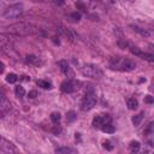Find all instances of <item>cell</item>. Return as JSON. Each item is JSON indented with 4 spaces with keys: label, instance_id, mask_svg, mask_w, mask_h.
Segmentation results:
<instances>
[{
    "label": "cell",
    "instance_id": "20",
    "mask_svg": "<svg viewBox=\"0 0 154 154\" xmlns=\"http://www.w3.org/2000/svg\"><path fill=\"white\" fill-rule=\"evenodd\" d=\"M142 118H143V112H141V113H138V114H136L134 118H132V124L135 125V126H137V125H140V123H141V120H142Z\"/></svg>",
    "mask_w": 154,
    "mask_h": 154
},
{
    "label": "cell",
    "instance_id": "14",
    "mask_svg": "<svg viewBox=\"0 0 154 154\" xmlns=\"http://www.w3.org/2000/svg\"><path fill=\"white\" fill-rule=\"evenodd\" d=\"M137 57H140L141 59H143V60H146V61H149V63H153L154 61V55L153 54H150V53H146V52H140L138 54H137Z\"/></svg>",
    "mask_w": 154,
    "mask_h": 154
},
{
    "label": "cell",
    "instance_id": "22",
    "mask_svg": "<svg viewBox=\"0 0 154 154\" xmlns=\"http://www.w3.org/2000/svg\"><path fill=\"white\" fill-rule=\"evenodd\" d=\"M6 81H7L8 83H16V82L18 81V76H17L16 73H8V75L6 76Z\"/></svg>",
    "mask_w": 154,
    "mask_h": 154
},
{
    "label": "cell",
    "instance_id": "2",
    "mask_svg": "<svg viewBox=\"0 0 154 154\" xmlns=\"http://www.w3.org/2000/svg\"><path fill=\"white\" fill-rule=\"evenodd\" d=\"M81 72H82V75L85 76V77L96 78V79H99V78H101V77L103 76L102 70H101L99 66L94 65V64H85V65H83V66L81 67Z\"/></svg>",
    "mask_w": 154,
    "mask_h": 154
},
{
    "label": "cell",
    "instance_id": "10",
    "mask_svg": "<svg viewBox=\"0 0 154 154\" xmlns=\"http://www.w3.org/2000/svg\"><path fill=\"white\" fill-rule=\"evenodd\" d=\"M0 149H1V152H2V153H6V154L12 153V152H16L14 146H13L11 142H7L5 138H2V140H1V146H0Z\"/></svg>",
    "mask_w": 154,
    "mask_h": 154
},
{
    "label": "cell",
    "instance_id": "7",
    "mask_svg": "<svg viewBox=\"0 0 154 154\" xmlns=\"http://www.w3.org/2000/svg\"><path fill=\"white\" fill-rule=\"evenodd\" d=\"M60 89H61L63 93L70 94V93H73V91L77 89V87H76L75 81H72V79H66V81H64V82L61 83Z\"/></svg>",
    "mask_w": 154,
    "mask_h": 154
},
{
    "label": "cell",
    "instance_id": "19",
    "mask_svg": "<svg viewBox=\"0 0 154 154\" xmlns=\"http://www.w3.org/2000/svg\"><path fill=\"white\" fill-rule=\"evenodd\" d=\"M60 119H61V116H60L59 112H53V113L51 114V120H52L54 124H59Z\"/></svg>",
    "mask_w": 154,
    "mask_h": 154
},
{
    "label": "cell",
    "instance_id": "12",
    "mask_svg": "<svg viewBox=\"0 0 154 154\" xmlns=\"http://www.w3.org/2000/svg\"><path fill=\"white\" fill-rule=\"evenodd\" d=\"M55 153H59V154H73V153H77V149H73L71 147H59L55 149Z\"/></svg>",
    "mask_w": 154,
    "mask_h": 154
},
{
    "label": "cell",
    "instance_id": "13",
    "mask_svg": "<svg viewBox=\"0 0 154 154\" xmlns=\"http://www.w3.org/2000/svg\"><path fill=\"white\" fill-rule=\"evenodd\" d=\"M131 28L134 29V31H136L137 34H140L141 36H144V37H148L150 35V32L147 30V29H143V28H140L137 25H131Z\"/></svg>",
    "mask_w": 154,
    "mask_h": 154
},
{
    "label": "cell",
    "instance_id": "28",
    "mask_svg": "<svg viewBox=\"0 0 154 154\" xmlns=\"http://www.w3.org/2000/svg\"><path fill=\"white\" fill-rule=\"evenodd\" d=\"M144 101H146L147 103H153V102H154V97L150 96V95H147L146 99H144Z\"/></svg>",
    "mask_w": 154,
    "mask_h": 154
},
{
    "label": "cell",
    "instance_id": "4",
    "mask_svg": "<svg viewBox=\"0 0 154 154\" xmlns=\"http://www.w3.org/2000/svg\"><path fill=\"white\" fill-rule=\"evenodd\" d=\"M7 31L11 32V34H14V35L24 36V35L31 34L34 31V28L29 24H25V23H18V24H13V25L8 26Z\"/></svg>",
    "mask_w": 154,
    "mask_h": 154
},
{
    "label": "cell",
    "instance_id": "31",
    "mask_svg": "<svg viewBox=\"0 0 154 154\" xmlns=\"http://www.w3.org/2000/svg\"><path fill=\"white\" fill-rule=\"evenodd\" d=\"M57 2H58L59 5H63V4H64V0H57Z\"/></svg>",
    "mask_w": 154,
    "mask_h": 154
},
{
    "label": "cell",
    "instance_id": "18",
    "mask_svg": "<svg viewBox=\"0 0 154 154\" xmlns=\"http://www.w3.org/2000/svg\"><path fill=\"white\" fill-rule=\"evenodd\" d=\"M140 147H141V144H140L138 141H131L130 144H129V148H130L131 152H138Z\"/></svg>",
    "mask_w": 154,
    "mask_h": 154
},
{
    "label": "cell",
    "instance_id": "23",
    "mask_svg": "<svg viewBox=\"0 0 154 154\" xmlns=\"http://www.w3.org/2000/svg\"><path fill=\"white\" fill-rule=\"evenodd\" d=\"M14 93H16V95H17L18 97H23V96L25 95V90H24V88L20 87V85H17V87H16Z\"/></svg>",
    "mask_w": 154,
    "mask_h": 154
},
{
    "label": "cell",
    "instance_id": "8",
    "mask_svg": "<svg viewBox=\"0 0 154 154\" xmlns=\"http://www.w3.org/2000/svg\"><path fill=\"white\" fill-rule=\"evenodd\" d=\"M11 108V103L10 101L6 99V96L4 95V93H1V100H0V111H1V114L5 116Z\"/></svg>",
    "mask_w": 154,
    "mask_h": 154
},
{
    "label": "cell",
    "instance_id": "21",
    "mask_svg": "<svg viewBox=\"0 0 154 154\" xmlns=\"http://www.w3.org/2000/svg\"><path fill=\"white\" fill-rule=\"evenodd\" d=\"M118 46H119V48H122V49H125V48H129V46H130V43L125 40V38H119L118 40Z\"/></svg>",
    "mask_w": 154,
    "mask_h": 154
},
{
    "label": "cell",
    "instance_id": "32",
    "mask_svg": "<svg viewBox=\"0 0 154 154\" xmlns=\"http://www.w3.org/2000/svg\"><path fill=\"white\" fill-rule=\"evenodd\" d=\"M8 1H12V0H8Z\"/></svg>",
    "mask_w": 154,
    "mask_h": 154
},
{
    "label": "cell",
    "instance_id": "27",
    "mask_svg": "<svg viewBox=\"0 0 154 154\" xmlns=\"http://www.w3.org/2000/svg\"><path fill=\"white\" fill-rule=\"evenodd\" d=\"M103 148H106L107 150H112L113 149V146L111 144L109 141H106V142H103Z\"/></svg>",
    "mask_w": 154,
    "mask_h": 154
},
{
    "label": "cell",
    "instance_id": "1",
    "mask_svg": "<svg viewBox=\"0 0 154 154\" xmlns=\"http://www.w3.org/2000/svg\"><path fill=\"white\" fill-rule=\"evenodd\" d=\"M109 67L116 71L130 72L136 69V64H135V61L126 59L124 57H113L109 59Z\"/></svg>",
    "mask_w": 154,
    "mask_h": 154
},
{
    "label": "cell",
    "instance_id": "6",
    "mask_svg": "<svg viewBox=\"0 0 154 154\" xmlns=\"http://www.w3.org/2000/svg\"><path fill=\"white\" fill-rule=\"evenodd\" d=\"M112 118L108 116V114H99V116H95L94 119H93V126L94 128H97V129H101L106 123H111Z\"/></svg>",
    "mask_w": 154,
    "mask_h": 154
},
{
    "label": "cell",
    "instance_id": "17",
    "mask_svg": "<svg viewBox=\"0 0 154 154\" xmlns=\"http://www.w3.org/2000/svg\"><path fill=\"white\" fill-rule=\"evenodd\" d=\"M37 85L43 88V89H51L52 88V83L48 81H43V79H38L37 81Z\"/></svg>",
    "mask_w": 154,
    "mask_h": 154
},
{
    "label": "cell",
    "instance_id": "29",
    "mask_svg": "<svg viewBox=\"0 0 154 154\" xmlns=\"http://www.w3.org/2000/svg\"><path fill=\"white\" fill-rule=\"evenodd\" d=\"M153 125H154V123H149V124H148V128H147V130L144 131V134H148V132H150V131H152V129H153Z\"/></svg>",
    "mask_w": 154,
    "mask_h": 154
},
{
    "label": "cell",
    "instance_id": "9",
    "mask_svg": "<svg viewBox=\"0 0 154 154\" xmlns=\"http://www.w3.org/2000/svg\"><path fill=\"white\" fill-rule=\"evenodd\" d=\"M59 66H60V70H61V72L65 75V76H67V77H73V72H72V70H71V67H70V65L67 64V61L66 60H60L59 61Z\"/></svg>",
    "mask_w": 154,
    "mask_h": 154
},
{
    "label": "cell",
    "instance_id": "25",
    "mask_svg": "<svg viewBox=\"0 0 154 154\" xmlns=\"http://www.w3.org/2000/svg\"><path fill=\"white\" fill-rule=\"evenodd\" d=\"M76 7H77L78 10H81L82 12H87V8H85L84 4H83V2H81V1H77V2H76Z\"/></svg>",
    "mask_w": 154,
    "mask_h": 154
},
{
    "label": "cell",
    "instance_id": "24",
    "mask_svg": "<svg viewBox=\"0 0 154 154\" xmlns=\"http://www.w3.org/2000/svg\"><path fill=\"white\" fill-rule=\"evenodd\" d=\"M76 118H77V116H76V113H75L73 111H69V112L66 113V119H67V122H69V123L73 122Z\"/></svg>",
    "mask_w": 154,
    "mask_h": 154
},
{
    "label": "cell",
    "instance_id": "30",
    "mask_svg": "<svg viewBox=\"0 0 154 154\" xmlns=\"http://www.w3.org/2000/svg\"><path fill=\"white\" fill-rule=\"evenodd\" d=\"M36 95H37V93H36L35 90H31V91L29 93V97H31V99H32V97H35Z\"/></svg>",
    "mask_w": 154,
    "mask_h": 154
},
{
    "label": "cell",
    "instance_id": "5",
    "mask_svg": "<svg viewBox=\"0 0 154 154\" xmlns=\"http://www.w3.org/2000/svg\"><path fill=\"white\" fill-rule=\"evenodd\" d=\"M22 13H23V6L20 4H14V5H10L4 10L2 17L5 19H16Z\"/></svg>",
    "mask_w": 154,
    "mask_h": 154
},
{
    "label": "cell",
    "instance_id": "3",
    "mask_svg": "<svg viewBox=\"0 0 154 154\" xmlns=\"http://www.w3.org/2000/svg\"><path fill=\"white\" fill-rule=\"evenodd\" d=\"M96 100H97V97H96V94H95L94 89H89V90L84 94V96H83V99H82L81 108H82L83 111H90V109L96 105Z\"/></svg>",
    "mask_w": 154,
    "mask_h": 154
},
{
    "label": "cell",
    "instance_id": "26",
    "mask_svg": "<svg viewBox=\"0 0 154 154\" xmlns=\"http://www.w3.org/2000/svg\"><path fill=\"white\" fill-rule=\"evenodd\" d=\"M70 17H71L75 22H78V20L81 19V13H79V12H73V13L70 14Z\"/></svg>",
    "mask_w": 154,
    "mask_h": 154
},
{
    "label": "cell",
    "instance_id": "11",
    "mask_svg": "<svg viewBox=\"0 0 154 154\" xmlns=\"http://www.w3.org/2000/svg\"><path fill=\"white\" fill-rule=\"evenodd\" d=\"M26 61L29 63V64H31V65H35V66H40V65H42V60L40 59V58H37L36 55H32V54H30V55H26Z\"/></svg>",
    "mask_w": 154,
    "mask_h": 154
},
{
    "label": "cell",
    "instance_id": "16",
    "mask_svg": "<svg viewBox=\"0 0 154 154\" xmlns=\"http://www.w3.org/2000/svg\"><path fill=\"white\" fill-rule=\"evenodd\" d=\"M101 130L103 131V132H106V134H113L114 131H116V129H114V126L111 124V123H106L102 128H101Z\"/></svg>",
    "mask_w": 154,
    "mask_h": 154
},
{
    "label": "cell",
    "instance_id": "15",
    "mask_svg": "<svg viewBox=\"0 0 154 154\" xmlns=\"http://www.w3.org/2000/svg\"><path fill=\"white\" fill-rule=\"evenodd\" d=\"M126 106H128L129 109L135 111V109L138 107V101H137V99H135V97H130V99L128 100V102H126Z\"/></svg>",
    "mask_w": 154,
    "mask_h": 154
}]
</instances>
